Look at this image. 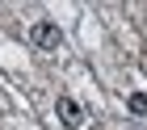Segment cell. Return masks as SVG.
<instances>
[{
    "instance_id": "cell-3",
    "label": "cell",
    "mask_w": 147,
    "mask_h": 130,
    "mask_svg": "<svg viewBox=\"0 0 147 130\" xmlns=\"http://www.w3.org/2000/svg\"><path fill=\"white\" fill-rule=\"evenodd\" d=\"M126 109H130L135 118H143L147 113V92H130V97H126Z\"/></svg>"
},
{
    "instance_id": "cell-1",
    "label": "cell",
    "mask_w": 147,
    "mask_h": 130,
    "mask_svg": "<svg viewBox=\"0 0 147 130\" xmlns=\"http://www.w3.org/2000/svg\"><path fill=\"white\" fill-rule=\"evenodd\" d=\"M30 38H34V46H38V51H59V42H63V30H59L55 21H34Z\"/></svg>"
},
{
    "instance_id": "cell-2",
    "label": "cell",
    "mask_w": 147,
    "mask_h": 130,
    "mask_svg": "<svg viewBox=\"0 0 147 130\" xmlns=\"http://www.w3.org/2000/svg\"><path fill=\"white\" fill-rule=\"evenodd\" d=\"M55 113H59V122H63V126H71V130L84 122V109H80L71 97H59V101H55Z\"/></svg>"
}]
</instances>
